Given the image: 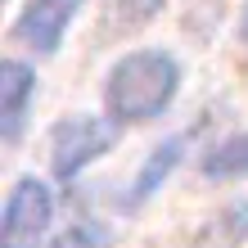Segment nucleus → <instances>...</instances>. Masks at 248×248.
I'll return each instance as SVG.
<instances>
[{
    "label": "nucleus",
    "mask_w": 248,
    "mask_h": 248,
    "mask_svg": "<svg viewBox=\"0 0 248 248\" xmlns=\"http://www.w3.org/2000/svg\"><path fill=\"white\" fill-rule=\"evenodd\" d=\"M181 154H185V140H181V136H171V140H163V144H158V149L149 154V163L140 167V176H136V189H131V199H136V203H140V199H149L154 189L167 181V171L181 163Z\"/></svg>",
    "instance_id": "0eeeda50"
},
{
    "label": "nucleus",
    "mask_w": 248,
    "mask_h": 248,
    "mask_svg": "<svg viewBox=\"0 0 248 248\" xmlns=\"http://www.w3.org/2000/svg\"><path fill=\"white\" fill-rule=\"evenodd\" d=\"M50 189L23 176L18 185L9 189L5 203V221H0V248H41V235L50 226Z\"/></svg>",
    "instance_id": "7ed1b4c3"
},
{
    "label": "nucleus",
    "mask_w": 248,
    "mask_h": 248,
    "mask_svg": "<svg viewBox=\"0 0 248 248\" xmlns=\"http://www.w3.org/2000/svg\"><path fill=\"white\" fill-rule=\"evenodd\" d=\"M203 176H212V181H239V176H248V136H235V140L217 144V149L203 158Z\"/></svg>",
    "instance_id": "6e6552de"
},
{
    "label": "nucleus",
    "mask_w": 248,
    "mask_h": 248,
    "mask_svg": "<svg viewBox=\"0 0 248 248\" xmlns=\"http://www.w3.org/2000/svg\"><path fill=\"white\" fill-rule=\"evenodd\" d=\"M91 244H99V235H86V226H81L77 235H63V244H59V248H91Z\"/></svg>",
    "instance_id": "9d476101"
},
{
    "label": "nucleus",
    "mask_w": 248,
    "mask_h": 248,
    "mask_svg": "<svg viewBox=\"0 0 248 248\" xmlns=\"http://www.w3.org/2000/svg\"><path fill=\"white\" fill-rule=\"evenodd\" d=\"M158 5L163 0H118V27H131V23H140V18H154L158 14Z\"/></svg>",
    "instance_id": "1a4fd4ad"
},
{
    "label": "nucleus",
    "mask_w": 248,
    "mask_h": 248,
    "mask_svg": "<svg viewBox=\"0 0 248 248\" xmlns=\"http://www.w3.org/2000/svg\"><path fill=\"white\" fill-rule=\"evenodd\" d=\"M113 144V126L99 122V118H86V113H77V118H68L54 126L50 136V167L59 181H72L77 171L91 163V158H99Z\"/></svg>",
    "instance_id": "f03ea898"
},
{
    "label": "nucleus",
    "mask_w": 248,
    "mask_h": 248,
    "mask_svg": "<svg viewBox=\"0 0 248 248\" xmlns=\"http://www.w3.org/2000/svg\"><path fill=\"white\" fill-rule=\"evenodd\" d=\"M32 95H36V77L23 63H5L0 68V136L5 140H18Z\"/></svg>",
    "instance_id": "39448f33"
},
{
    "label": "nucleus",
    "mask_w": 248,
    "mask_h": 248,
    "mask_svg": "<svg viewBox=\"0 0 248 248\" xmlns=\"http://www.w3.org/2000/svg\"><path fill=\"white\" fill-rule=\"evenodd\" d=\"M77 5H81V0H32L27 14L14 23V36H18L23 46L41 50V54L59 50V41H63L72 14H77Z\"/></svg>",
    "instance_id": "20e7f679"
},
{
    "label": "nucleus",
    "mask_w": 248,
    "mask_h": 248,
    "mask_svg": "<svg viewBox=\"0 0 248 248\" xmlns=\"http://www.w3.org/2000/svg\"><path fill=\"white\" fill-rule=\"evenodd\" d=\"M244 239H248V203H230L189 239V248H239Z\"/></svg>",
    "instance_id": "423d86ee"
},
{
    "label": "nucleus",
    "mask_w": 248,
    "mask_h": 248,
    "mask_svg": "<svg viewBox=\"0 0 248 248\" xmlns=\"http://www.w3.org/2000/svg\"><path fill=\"white\" fill-rule=\"evenodd\" d=\"M244 41H248V9H244Z\"/></svg>",
    "instance_id": "9b49d317"
},
{
    "label": "nucleus",
    "mask_w": 248,
    "mask_h": 248,
    "mask_svg": "<svg viewBox=\"0 0 248 248\" xmlns=\"http://www.w3.org/2000/svg\"><path fill=\"white\" fill-rule=\"evenodd\" d=\"M176 81H181V68L171 54L136 50L108 72V86H104L108 113L118 122H144L167 108V99L176 95Z\"/></svg>",
    "instance_id": "f257e3e1"
}]
</instances>
